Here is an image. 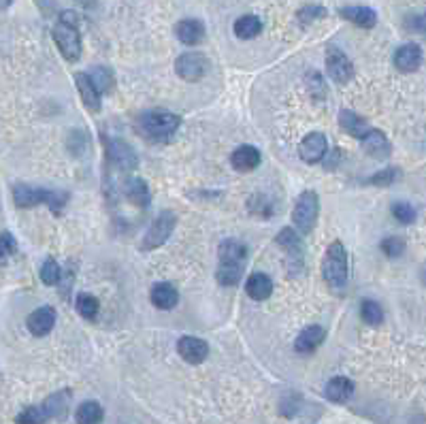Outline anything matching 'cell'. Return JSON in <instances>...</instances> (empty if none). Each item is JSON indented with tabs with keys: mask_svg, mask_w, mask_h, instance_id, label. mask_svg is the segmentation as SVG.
<instances>
[{
	"mask_svg": "<svg viewBox=\"0 0 426 424\" xmlns=\"http://www.w3.org/2000/svg\"><path fill=\"white\" fill-rule=\"evenodd\" d=\"M13 201L19 209L47 205L53 213H62L64 205L68 203V194L62 192V190H45V188H32L28 184H15L13 186Z\"/></svg>",
	"mask_w": 426,
	"mask_h": 424,
	"instance_id": "6da1fadb",
	"label": "cell"
},
{
	"mask_svg": "<svg viewBox=\"0 0 426 424\" xmlns=\"http://www.w3.org/2000/svg\"><path fill=\"white\" fill-rule=\"evenodd\" d=\"M51 34H53V41H55L60 53L64 55V60L77 62L81 55V36H79V28H77V15L70 11H64L60 15V21L53 26Z\"/></svg>",
	"mask_w": 426,
	"mask_h": 424,
	"instance_id": "7a4b0ae2",
	"label": "cell"
},
{
	"mask_svg": "<svg viewBox=\"0 0 426 424\" xmlns=\"http://www.w3.org/2000/svg\"><path fill=\"white\" fill-rule=\"evenodd\" d=\"M141 124V130L147 139L151 141H166L171 139L179 124H181V117L169 109H151V111H145L139 120Z\"/></svg>",
	"mask_w": 426,
	"mask_h": 424,
	"instance_id": "3957f363",
	"label": "cell"
},
{
	"mask_svg": "<svg viewBox=\"0 0 426 424\" xmlns=\"http://www.w3.org/2000/svg\"><path fill=\"white\" fill-rule=\"evenodd\" d=\"M322 273L329 286L344 288L348 284V250L341 241H333L322 260Z\"/></svg>",
	"mask_w": 426,
	"mask_h": 424,
	"instance_id": "277c9868",
	"label": "cell"
},
{
	"mask_svg": "<svg viewBox=\"0 0 426 424\" xmlns=\"http://www.w3.org/2000/svg\"><path fill=\"white\" fill-rule=\"evenodd\" d=\"M318 213H320V198L314 190L303 192L297 198L294 211H292V222L299 235H309L318 222Z\"/></svg>",
	"mask_w": 426,
	"mask_h": 424,
	"instance_id": "5b68a950",
	"label": "cell"
},
{
	"mask_svg": "<svg viewBox=\"0 0 426 424\" xmlns=\"http://www.w3.org/2000/svg\"><path fill=\"white\" fill-rule=\"evenodd\" d=\"M175 224H177L175 213L173 211H162L151 222V226L147 228V233H145V237L141 241V250L143 252H151V250H158L160 245H164L169 241V237L173 235Z\"/></svg>",
	"mask_w": 426,
	"mask_h": 424,
	"instance_id": "8992f818",
	"label": "cell"
},
{
	"mask_svg": "<svg viewBox=\"0 0 426 424\" xmlns=\"http://www.w3.org/2000/svg\"><path fill=\"white\" fill-rule=\"evenodd\" d=\"M209 68V60L207 55H203L201 51H186L177 58L175 62V73L183 79V81H201L205 77Z\"/></svg>",
	"mask_w": 426,
	"mask_h": 424,
	"instance_id": "52a82bcc",
	"label": "cell"
},
{
	"mask_svg": "<svg viewBox=\"0 0 426 424\" xmlns=\"http://www.w3.org/2000/svg\"><path fill=\"white\" fill-rule=\"evenodd\" d=\"M326 73L337 83H350L354 79V64L339 47L331 45L326 49Z\"/></svg>",
	"mask_w": 426,
	"mask_h": 424,
	"instance_id": "ba28073f",
	"label": "cell"
},
{
	"mask_svg": "<svg viewBox=\"0 0 426 424\" xmlns=\"http://www.w3.org/2000/svg\"><path fill=\"white\" fill-rule=\"evenodd\" d=\"M107 158L119 171H130V169H134L139 164V158H137L134 149L122 139H109L107 141Z\"/></svg>",
	"mask_w": 426,
	"mask_h": 424,
	"instance_id": "9c48e42d",
	"label": "cell"
},
{
	"mask_svg": "<svg viewBox=\"0 0 426 424\" xmlns=\"http://www.w3.org/2000/svg\"><path fill=\"white\" fill-rule=\"evenodd\" d=\"M329 149V141L324 132H309L307 137H303L301 145H299V156L303 162L307 164H316L326 156Z\"/></svg>",
	"mask_w": 426,
	"mask_h": 424,
	"instance_id": "30bf717a",
	"label": "cell"
},
{
	"mask_svg": "<svg viewBox=\"0 0 426 424\" xmlns=\"http://www.w3.org/2000/svg\"><path fill=\"white\" fill-rule=\"evenodd\" d=\"M177 352H179V356H181L186 363H190V365H201V363H205V359L209 356V346H207V341H203V339H198V337L186 335V337H181V339L177 341Z\"/></svg>",
	"mask_w": 426,
	"mask_h": 424,
	"instance_id": "8fae6325",
	"label": "cell"
},
{
	"mask_svg": "<svg viewBox=\"0 0 426 424\" xmlns=\"http://www.w3.org/2000/svg\"><path fill=\"white\" fill-rule=\"evenodd\" d=\"M26 327H28V331H30L34 337H45V335H49L51 329L55 327V312H53V307L43 305V307L34 309V312L28 316Z\"/></svg>",
	"mask_w": 426,
	"mask_h": 424,
	"instance_id": "7c38bea8",
	"label": "cell"
},
{
	"mask_svg": "<svg viewBox=\"0 0 426 424\" xmlns=\"http://www.w3.org/2000/svg\"><path fill=\"white\" fill-rule=\"evenodd\" d=\"M75 83H77V90H79V96H81V102L85 105V109L92 111V113H98L100 107H102V96L94 88L90 75L87 73H75Z\"/></svg>",
	"mask_w": 426,
	"mask_h": 424,
	"instance_id": "4fadbf2b",
	"label": "cell"
},
{
	"mask_svg": "<svg viewBox=\"0 0 426 424\" xmlns=\"http://www.w3.org/2000/svg\"><path fill=\"white\" fill-rule=\"evenodd\" d=\"M361 141H363V149L376 160H386L393 154V145H390V141L386 139V134L382 130L371 128Z\"/></svg>",
	"mask_w": 426,
	"mask_h": 424,
	"instance_id": "5bb4252c",
	"label": "cell"
},
{
	"mask_svg": "<svg viewBox=\"0 0 426 424\" xmlns=\"http://www.w3.org/2000/svg\"><path fill=\"white\" fill-rule=\"evenodd\" d=\"M275 243L279 248H284V252L288 254V263H292L294 267H303V241H301V235L292 228H284Z\"/></svg>",
	"mask_w": 426,
	"mask_h": 424,
	"instance_id": "9a60e30c",
	"label": "cell"
},
{
	"mask_svg": "<svg viewBox=\"0 0 426 424\" xmlns=\"http://www.w3.org/2000/svg\"><path fill=\"white\" fill-rule=\"evenodd\" d=\"M422 64V49L416 43H405L395 51V66L401 73H414Z\"/></svg>",
	"mask_w": 426,
	"mask_h": 424,
	"instance_id": "2e32d148",
	"label": "cell"
},
{
	"mask_svg": "<svg viewBox=\"0 0 426 424\" xmlns=\"http://www.w3.org/2000/svg\"><path fill=\"white\" fill-rule=\"evenodd\" d=\"M149 301L154 307L162 309V312H169V309H175L177 303H179V292L173 284L169 282H160V284H154L151 290H149Z\"/></svg>",
	"mask_w": 426,
	"mask_h": 424,
	"instance_id": "e0dca14e",
	"label": "cell"
},
{
	"mask_svg": "<svg viewBox=\"0 0 426 424\" xmlns=\"http://www.w3.org/2000/svg\"><path fill=\"white\" fill-rule=\"evenodd\" d=\"M324 339H326V331H324L322 327H318V324L307 327V329L301 331V335L297 337L294 350H297L299 354H311V352H316V350L324 344Z\"/></svg>",
	"mask_w": 426,
	"mask_h": 424,
	"instance_id": "ac0fdd59",
	"label": "cell"
},
{
	"mask_svg": "<svg viewBox=\"0 0 426 424\" xmlns=\"http://www.w3.org/2000/svg\"><path fill=\"white\" fill-rule=\"evenodd\" d=\"M70 391H58L51 397H47L41 406L47 414V420H64L68 414V406H70Z\"/></svg>",
	"mask_w": 426,
	"mask_h": 424,
	"instance_id": "d6986e66",
	"label": "cell"
},
{
	"mask_svg": "<svg viewBox=\"0 0 426 424\" xmlns=\"http://www.w3.org/2000/svg\"><path fill=\"white\" fill-rule=\"evenodd\" d=\"M230 164L235 171H241V173H250L254 171L258 164H260V152L254 147V145H241L233 152L230 156Z\"/></svg>",
	"mask_w": 426,
	"mask_h": 424,
	"instance_id": "ffe728a7",
	"label": "cell"
},
{
	"mask_svg": "<svg viewBox=\"0 0 426 424\" xmlns=\"http://www.w3.org/2000/svg\"><path fill=\"white\" fill-rule=\"evenodd\" d=\"M175 34L183 45H198L205 38V23L201 19H181L175 26Z\"/></svg>",
	"mask_w": 426,
	"mask_h": 424,
	"instance_id": "44dd1931",
	"label": "cell"
},
{
	"mask_svg": "<svg viewBox=\"0 0 426 424\" xmlns=\"http://www.w3.org/2000/svg\"><path fill=\"white\" fill-rule=\"evenodd\" d=\"M245 292H247V297L254 299V301H267V299L273 295V282H271V277H269L267 273L256 271V273H252V275L247 277V282H245Z\"/></svg>",
	"mask_w": 426,
	"mask_h": 424,
	"instance_id": "7402d4cb",
	"label": "cell"
},
{
	"mask_svg": "<svg viewBox=\"0 0 426 424\" xmlns=\"http://www.w3.org/2000/svg\"><path fill=\"white\" fill-rule=\"evenodd\" d=\"M352 395H354V382L344 376L333 378L324 388V397L333 403H346L352 399Z\"/></svg>",
	"mask_w": 426,
	"mask_h": 424,
	"instance_id": "603a6c76",
	"label": "cell"
},
{
	"mask_svg": "<svg viewBox=\"0 0 426 424\" xmlns=\"http://www.w3.org/2000/svg\"><path fill=\"white\" fill-rule=\"evenodd\" d=\"M339 15L348 21H352L354 26H361V28H373L378 23V13L371 9V6H346L339 11Z\"/></svg>",
	"mask_w": 426,
	"mask_h": 424,
	"instance_id": "cb8c5ba5",
	"label": "cell"
},
{
	"mask_svg": "<svg viewBox=\"0 0 426 424\" xmlns=\"http://www.w3.org/2000/svg\"><path fill=\"white\" fill-rule=\"evenodd\" d=\"M339 124H341V128H344L350 137H356V139H363V137L371 130V126L367 124V120H363L361 115H356V113L350 111V109H344V111L339 113Z\"/></svg>",
	"mask_w": 426,
	"mask_h": 424,
	"instance_id": "d4e9b609",
	"label": "cell"
},
{
	"mask_svg": "<svg viewBox=\"0 0 426 424\" xmlns=\"http://www.w3.org/2000/svg\"><path fill=\"white\" fill-rule=\"evenodd\" d=\"M245 256H247L245 243H241V241H237V239H226V241L220 243V250H218L220 263H237V265H243V263H245Z\"/></svg>",
	"mask_w": 426,
	"mask_h": 424,
	"instance_id": "484cf974",
	"label": "cell"
},
{
	"mask_svg": "<svg viewBox=\"0 0 426 424\" xmlns=\"http://www.w3.org/2000/svg\"><path fill=\"white\" fill-rule=\"evenodd\" d=\"M126 196L132 205L137 207H147L151 203V194H149V186L145 179L141 177H134V179H128L126 181Z\"/></svg>",
	"mask_w": 426,
	"mask_h": 424,
	"instance_id": "4316f807",
	"label": "cell"
},
{
	"mask_svg": "<svg viewBox=\"0 0 426 424\" xmlns=\"http://www.w3.org/2000/svg\"><path fill=\"white\" fill-rule=\"evenodd\" d=\"M102 418H105V410L98 401H83L75 412L77 424H100Z\"/></svg>",
	"mask_w": 426,
	"mask_h": 424,
	"instance_id": "83f0119b",
	"label": "cell"
},
{
	"mask_svg": "<svg viewBox=\"0 0 426 424\" xmlns=\"http://www.w3.org/2000/svg\"><path fill=\"white\" fill-rule=\"evenodd\" d=\"M262 30V21L256 15H243L235 21V34L243 41H250L254 36H258Z\"/></svg>",
	"mask_w": 426,
	"mask_h": 424,
	"instance_id": "f1b7e54d",
	"label": "cell"
},
{
	"mask_svg": "<svg viewBox=\"0 0 426 424\" xmlns=\"http://www.w3.org/2000/svg\"><path fill=\"white\" fill-rule=\"evenodd\" d=\"M241 275H243V265L237 263H220L215 271V280L222 286H237L241 282Z\"/></svg>",
	"mask_w": 426,
	"mask_h": 424,
	"instance_id": "f546056e",
	"label": "cell"
},
{
	"mask_svg": "<svg viewBox=\"0 0 426 424\" xmlns=\"http://www.w3.org/2000/svg\"><path fill=\"white\" fill-rule=\"evenodd\" d=\"M75 307H77V314L81 318H87V320H94L98 316V309H100V303L96 297L87 295V292H81L75 301Z\"/></svg>",
	"mask_w": 426,
	"mask_h": 424,
	"instance_id": "4dcf8cb0",
	"label": "cell"
},
{
	"mask_svg": "<svg viewBox=\"0 0 426 424\" xmlns=\"http://www.w3.org/2000/svg\"><path fill=\"white\" fill-rule=\"evenodd\" d=\"M361 316L367 324L371 327H378L384 322V309L378 301H371V299H365L363 301V307H361Z\"/></svg>",
	"mask_w": 426,
	"mask_h": 424,
	"instance_id": "1f68e13d",
	"label": "cell"
},
{
	"mask_svg": "<svg viewBox=\"0 0 426 424\" xmlns=\"http://www.w3.org/2000/svg\"><path fill=\"white\" fill-rule=\"evenodd\" d=\"M15 423L17 424H45L47 420V414L43 410V406H30L26 410H21L17 416H15Z\"/></svg>",
	"mask_w": 426,
	"mask_h": 424,
	"instance_id": "d6a6232c",
	"label": "cell"
},
{
	"mask_svg": "<svg viewBox=\"0 0 426 424\" xmlns=\"http://www.w3.org/2000/svg\"><path fill=\"white\" fill-rule=\"evenodd\" d=\"M41 280L45 286H58L62 280V267L53 258H47L41 267Z\"/></svg>",
	"mask_w": 426,
	"mask_h": 424,
	"instance_id": "836d02e7",
	"label": "cell"
},
{
	"mask_svg": "<svg viewBox=\"0 0 426 424\" xmlns=\"http://www.w3.org/2000/svg\"><path fill=\"white\" fill-rule=\"evenodd\" d=\"M90 79H92L94 88L100 92V96L107 94V92L111 90V85H113V77H111V73H109L107 68H102V66H96V68L90 73Z\"/></svg>",
	"mask_w": 426,
	"mask_h": 424,
	"instance_id": "e575fe53",
	"label": "cell"
},
{
	"mask_svg": "<svg viewBox=\"0 0 426 424\" xmlns=\"http://www.w3.org/2000/svg\"><path fill=\"white\" fill-rule=\"evenodd\" d=\"M399 177H401V171H399V169H395V166H386L384 171L371 175L367 181H369L371 186H393Z\"/></svg>",
	"mask_w": 426,
	"mask_h": 424,
	"instance_id": "d590c367",
	"label": "cell"
},
{
	"mask_svg": "<svg viewBox=\"0 0 426 424\" xmlns=\"http://www.w3.org/2000/svg\"><path fill=\"white\" fill-rule=\"evenodd\" d=\"M390 211H393V216H395L401 224H412V222L416 220V209H414L410 203H405V201L393 203Z\"/></svg>",
	"mask_w": 426,
	"mask_h": 424,
	"instance_id": "8d00e7d4",
	"label": "cell"
},
{
	"mask_svg": "<svg viewBox=\"0 0 426 424\" xmlns=\"http://www.w3.org/2000/svg\"><path fill=\"white\" fill-rule=\"evenodd\" d=\"M326 15V9L324 6H320V4H309V6H303L299 13H297V19L303 23V26H307V23H311V21H316V19H320V17H324Z\"/></svg>",
	"mask_w": 426,
	"mask_h": 424,
	"instance_id": "74e56055",
	"label": "cell"
},
{
	"mask_svg": "<svg viewBox=\"0 0 426 424\" xmlns=\"http://www.w3.org/2000/svg\"><path fill=\"white\" fill-rule=\"evenodd\" d=\"M380 250L388 256V258H399L405 252V241L401 237H388L382 241Z\"/></svg>",
	"mask_w": 426,
	"mask_h": 424,
	"instance_id": "f35d334b",
	"label": "cell"
},
{
	"mask_svg": "<svg viewBox=\"0 0 426 424\" xmlns=\"http://www.w3.org/2000/svg\"><path fill=\"white\" fill-rule=\"evenodd\" d=\"M17 250V241L11 233H2L0 235V267L6 265V260L15 254Z\"/></svg>",
	"mask_w": 426,
	"mask_h": 424,
	"instance_id": "ab89813d",
	"label": "cell"
},
{
	"mask_svg": "<svg viewBox=\"0 0 426 424\" xmlns=\"http://www.w3.org/2000/svg\"><path fill=\"white\" fill-rule=\"evenodd\" d=\"M307 85H309V92L316 94V98H324L326 96V88H324V79L318 70H311L307 73Z\"/></svg>",
	"mask_w": 426,
	"mask_h": 424,
	"instance_id": "60d3db41",
	"label": "cell"
},
{
	"mask_svg": "<svg viewBox=\"0 0 426 424\" xmlns=\"http://www.w3.org/2000/svg\"><path fill=\"white\" fill-rule=\"evenodd\" d=\"M250 209H252V213L262 216V218H269V216H271V203H267L265 196H252Z\"/></svg>",
	"mask_w": 426,
	"mask_h": 424,
	"instance_id": "b9f144b4",
	"label": "cell"
},
{
	"mask_svg": "<svg viewBox=\"0 0 426 424\" xmlns=\"http://www.w3.org/2000/svg\"><path fill=\"white\" fill-rule=\"evenodd\" d=\"M410 21H414V28H410V30H416V32L425 30V17L422 15H414V17H410Z\"/></svg>",
	"mask_w": 426,
	"mask_h": 424,
	"instance_id": "7bdbcfd3",
	"label": "cell"
},
{
	"mask_svg": "<svg viewBox=\"0 0 426 424\" xmlns=\"http://www.w3.org/2000/svg\"><path fill=\"white\" fill-rule=\"evenodd\" d=\"M77 2H79L81 6H94V4H96V0H77Z\"/></svg>",
	"mask_w": 426,
	"mask_h": 424,
	"instance_id": "ee69618b",
	"label": "cell"
},
{
	"mask_svg": "<svg viewBox=\"0 0 426 424\" xmlns=\"http://www.w3.org/2000/svg\"><path fill=\"white\" fill-rule=\"evenodd\" d=\"M11 2H13V0H0V11H2V9H6Z\"/></svg>",
	"mask_w": 426,
	"mask_h": 424,
	"instance_id": "f6af8a7d",
	"label": "cell"
}]
</instances>
